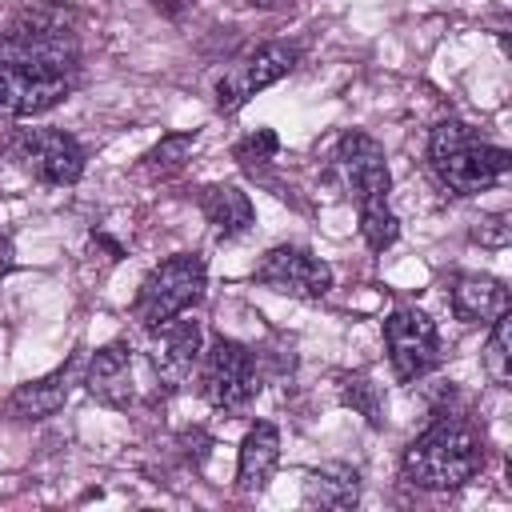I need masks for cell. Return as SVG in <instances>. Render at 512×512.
Masks as SVG:
<instances>
[{
    "instance_id": "6da1fadb",
    "label": "cell",
    "mask_w": 512,
    "mask_h": 512,
    "mask_svg": "<svg viewBox=\"0 0 512 512\" xmlns=\"http://www.w3.org/2000/svg\"><path fill=\"white\" fill-rule=\"evenodd\" d=\"M0 64L36 72L80 68V16L64 4H28L0 32Z\"/></svg>"
},
{
    "instance_id": "7a4b0ae2",
    "label": "cell",
    "mask_w": 512,
    "mask_h": 512,
    "mask_svg": "<svg viewBox=\"0 0 512 512\" xmlns=\"http://www.w3.org/2000/svg\"><path fill=\"white\" fill-rule=\"evenodd\" d=\"M484 468V440L464 416H440L400 456L408 484L428 492H452Z\"/></svg>"
},
{
    "instance_id": "3957f363",
    "label": "cell",
    "mask_w": 512,
    "mask_h": 512,
    "mask_svg": "<svg viewBox=\"0 0 512 512\" xmlns=\"http://www.w3.org/2000/svg\"><path fill=\"white\" fill-rule=\"evenodd\" d=\"M428 164L448 192L480 196L508 176L512 156H508V148L480 140V132L468 128L464 120H444L428 136Z\"/></svg>"
},
{
    "instance_id": "277c9868",
    "label": "cell",
    "mask_w": 512,
    "mask_h": 512,
    "mask_svg": "<svg viewBox=\"0 0 512 512\" xmlns=\"http://www.w3.org/2000/svg\"><path fill=\"white\" fill-rule=\"evenodd\" d=\"M208 288V264L204 256L196 252H176L168 260H160L144 280H140V292H136V320L144 328H160L164 320L172 316H184Z\"/></svg>"
},
{
    "instance_id": "5b68a950",
    "label": "cell",
    "mask_w": 512,
    "mask_h": 512,
    "mask_svg": "<svg viewBox=\"0 0 512 512\" xmlns=\"http://www.w3.org/2000/svg\"><path fill=\"white\" fill-rule=\"evenodd\" d=\"M8 160L52 188H68L84 176V144L60 128H20L8 140Z\"/></svg>"
},
{
    "instance_id": "8992f818",
    "label": "cell",
    "mask_w": 512,
    "mask_h": 512,
    "mask_svg": "<svg viewBox=\"0 0 512 512\" xmlns=\"http://www.w3.org/2000/svg\"><path fill=\"white\" fill-rule=\"evenodd\" d=\"M256 388V360L240 340L216 336L212 348L200 352V392L216 412H244Z\"/></svg>"
},
{
    "instance_id": "52a82bcc",
    "label": "cell",
    "mask_w": 512,
    "mask_h": 512,
    "mask_svg": "<svg viewBox=\"0 0 512 512\" xmlns=\"http://www.w3.org/2000/svg\"><path fill=\"white\" fill-rule=\"evenodd\" d=\"M300 60V48L296 44H284V40H268L252 52H244L220 80H216V108L220 112H240L256 92L272 88L276 80H284Z\"/></svg>"
},
{
    "instance_id": "ba28073f",
    "label": "cell",
    "mask_w": 512,
    "mask_h": 512,
    "mask_svg": "<svg viewBox=\"0 0 512 512\" xmlns=\"http://www.w3.org/2000/svg\"><path fill=\"white\" fill-rule=\"evenodd\" d=\"M384 344L392 372L400 380H420L440 364V332L428 312L420 308H396L384 320Z\"/></svg>"
},
{
    "instance_id": "9c48e42d",
    "label": "cell",
    "mask_w": 512,
    "mask_h": 512,
    "mask_svg": "<svg viewBox=\"0 0 512 512\" xmlns=\"http://www.w3.org/2000/svg\"><path fill=\"white\" fill-rule=\"evenodd\" d=\"M252 276L264 288H272L280 296H292V300H324L328 288H332V268L320 256H312L308 248H296V244L268 248Z\"/></svg>"
},
{
    "instance_id": "30bf717a",
    "label": "cell",
    "mask_w": 512,
    "mask_h": 512,
    "mask_svg": "<svg viewBox=\"0 0 512 512\" xmlns=\"http://www.w3.org/2000/svg\"><path fill=\"white\" fill-rule=\"evenodd\" d=\"M76 88L72 72H36L0 64V120H28L64 104Z\"/></svg>"
},
{
    "instance_id": "8fae6325",
    "label": "cell",
    "mask_w": 512,
    "mask_h": 512,
    "mask_svg": "<svg viewBox=\"0 0 512 512\" xmlns=\"http://www.w3.org/2000/svg\"><path fill=\"white\" fill-rule=\"evenodd\" d=\"M336 168H340V180L344 188L352 192L356 208L360 204H376V200H388L392 192V172H388V156H384V144L360 128L344 132L340 144H336Z\"/></svg>"
},
{
    "instance_id": "7c38bea8",
    "label": "cell",
    "mask_w": 512,
    "mask_h": 512,
    "mask_svg": "<svg viewBox=\"0 0 512 512\" xmlns=\"http://www.w3.org/2000/svg\"><path fill=\"white\" fill-rule=\"evenodd\" d=\"M152 332H156L152 336V372L164 384V392H180L192 380L196 364H200L204 332H200L196 320H180V316L164 320Z\"/></svg>"
},
{
    "instance_id": "4fadbf2b",
    "label": "cell",
    "mask_w": 512,
    "mask_h": 512,
    "mask_svg": "<svg viewBox=\"0 0 512 512\" xmlns=\"http://www.w3.org/2000/svg\"><path fill=\"white\" fill-rule=\"evenodd\" d=\"M84 384H88V392L104 408H128L132 396H136V384H132V348L120 344V340L96 348L92 360H88Z\"/></svg>"
},
{
    "instance_id": "5bb4252c",
    "label": "cell",
    "mask_w": 512,
    "mask_h": 512,
    "mask_svg": "<svg viewBox=\"0 0 512 512\" xmlns=\"http://www.w3.org/2000/svg\"><path fill=\"white\" fill-rule=\"evenodd\" d=\"M448 300L464 324H492L500 312H508V288L484 272H460L448 288Z\"/></svg>"
},
{
    "instance_id": "9a60e30c",
    "label": "cell",
    "mask_w": 512,
    "mask_h": 512,
    "mask_svg": "<svg viewBox=\"0 0 512 512\" xmlns=\"http://www.w3.org/2000/svg\"><path fill=\"white\" fill-rule=\"evenodd\" d=\"M280 464V432L276 424L260 420L248 428V436L240 440V460H236V488L240 492H264L272 472Z\"/></svg>"
},
{
    "instance_id": "2e32d148",
    "label": "cell",
    "mask_w": 512,
    "mask_h": 512,
    "mask_svg": "<svg viewBox=\"0 0 512 512\" xmlns=\"http://www.w3.org/2000/svg\"><path fill=\"white\" fill-rule=\"evenodd\" d=\"M200 212L216 228V236H224V240L244 236L256 224V208H252L248 192H240L236 184H212V188H204L200 192Z\"/></svg>"
},
{
    "instance_id": "e0dca14e",
    "label": "cell",
    "mask_w": 512,
    "mask_h": 512,
    "mask_svg": "<svg viewBox=\"0 0 512 512\" xmlns=\"http://www.w3.org/2000/svg\"><path fill=\"white\" fill-rule=\"evenodd\" d=\"M68 392H72V380H68L64 368L48 372L40 380H24L8 396V416L12 420H48V416H56L68 404Z\"/></svg>"
},
{
    "instance_id": "ac0fdd59",
    "label": "cell",
    "mask_w": 512,
    "mask_h": 512,
    "mask_svg": "<svg viewBox=\"0 0 512 512\" xmlns=\"http://www.w3.org/2000/svg\"><path fill=\"white\" fill-rule=\"evenodd\" d=\"M360 500V472L344 464H324L312 468L304 480V504L316 508H352Z\"/></svg>"
},
{
    "instance_id": "d6986e66",
    "label": "cell",
    "mask_w": 512,
    "mask_h": 512,
    "mask_svg": "<svg viewBox=\"0 0 512 512\" xmlns=\"http://www.w3.org/2000/svg\"><path fill=\"white\" fill-rule=\"evenodd\" d=\"M340 404H348L352 412H360L372 428H384L388 420V404H384V392L380 384H372L368 376H340Z\"/></svg>"
},
{
    "instance_id": "ffe728a7",
    "label": "cell",
    "mask_w": 512,
    "mask_h": 512,
    "mask_svg": "<svg viewBox=\"0 0 512 512\" xmlns=\"http://www.w3.org/2000/svg\"><path fill=\"white\" fill-rule=\"evenodd\" d=\"M192 148H196V132H168V136H160V144H156L152 152H144V168H148L152 176L180 172V168L188 164Z\"/></svg>"
},
{
    "instance_id": "44dd1931",
    "label": "cell",
    "mask_w": 512,
    "mask_h": 512,
    "mask_svg": "<svg viewBox=\"0 0 512 512\" xmlns=\"http://www.w3.org/2000/svg\"><path fill=\"white\" fill-rule=\"evenodd\" d=\"M360 236L372 252H384L396 244L400 236V220L396 212L388 208V200H376V204H360Z\"/></svg>"
},
{
    "instance_id": "7402d4cb",
    "label": "cell",
    "mask_w": 512,
    "mask_h": 512,
    "mask_svg": "<svg viewBox=\"0 0 512 512\" xmlns=\"http://www.w3.org/2000/svg\"><path fill=\"white\" fill-rule=\"evenodd\" d=\"M508 328H512V316L500 312L492 320V332H488V344H484V368L496 384H508Z\"/></svg>"
},
{
    "instance_id": "603a6c76",
    "label": "cell",
    "mask_w": 512,
    "mask_h": 512,
    "mask_svg": "<svg viewBox=\"0 0 512 512\" xmlns=\"http://www.w3.org/2000/svg\"><path fill=\"white\" fill-rule=\"evenodd\" d=\"M276 152H280V136L272 128H256L244 140H236V148H232V156L244 168H264L268 160H276Z\"/></svg>"
},
{
    "instance_id": "cb8c5ba5",
    "label": "cell",
    "mask_w": 512,
    "mask_h": 512,
    "mask_svg": "<svg viewBox=\"0 0 512 512\" xmlns=\"http://www.w3.org/2000/svg\"><path fill=\"white\" fill-rule=\"evenodd\" d=\"M472 240H480L484 248H504V244H508V216H504V212L480 216L476 228H472Z\"/></svg>"
},
{
    "instance_id": "d4e9b609",
    "label": "cell",
    "mask_w": 512,
    "mask_h": 512,
    "mask_svg": "<svg viewBox=\"0 0 512 512\" xmlns=\"http://www.w3.org/2000/svg\"><path fill=\"white\" fill-rule=\"evenodd\" d=\"M12 268H16V248H12V240L0 232V280H4Z\"/></svg>"
},
{
    "instance_id": "484cf974",
    "label": "cell",
    "mask_w": 512,
    "mask_h": 512,
    "mask_svg": "<svg viewBox=\"0 0 512 512\" xmlns=\"http://www.w3.org/2000/svg\"><path fill=\"white\" fill-rule=\"evenodd\" d=\"M248 8H260V12H276V8H288L292 0H244Z\"/></svg>"
}]
</instances>
